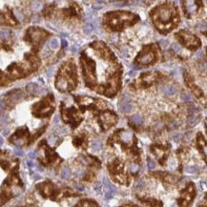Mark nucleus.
<instances>
[{
	"label": "nucleus",
	"instance_id": "nucleus-18",
	"mask_svg": "<svg viewBox=\"0 0 207 207\" xmlns=\"http://www.w3.org/2000/svg\"><path fill=\"white\" fill-rule=\"evenodd\" d=\"M153 152L156 154V156L158 158L159 161H161V158H166V156H167V151L164 150L163 148H158L157 147L156 150L153 149Z\"/></svg>",
	"mask_w": 207,
	"mask_h": 207
},
{
	"label": "nucleus",
	"instance_id": "nucleus-6",
	"mask_svg": "<svg viewBox=\"0 0 207 207\" xmlns=\"http://www.w3.org/2000/svg\"><path fill=\"white\" fill-rule=\"evenodd\" d=\"M54 110V99L53 95H49L33 106V115L36 117L50 116Z\"/></svg>",
	"mask_w": 207,
	"mask_h": 207
},
{
	"label": "nucleus",
	"instance_id": "nucleus-14",
	"mask_svg": "<svg viewBox=\"0 0 207 207\" xmlns=\"http://www.w3.org/2000/svg\"><path fill=\"white\" fill-rule=\"evenodd\" d=\"M22 97V93L20 90H14L10 92L7 96H6V103L5 104L7 105H12V104H15L16 102H18V100Z\"/></svg>",
	"mask_w": 207,
	"mask_h": 207
},
{
	"label": "nucleus",
	"instance_id": "nucleus-2",
	"mask_svg": "<svg viewBox=\"0 0 207 207\" xmlns=\"http://www.w3.org/2000/svg\"><path fill=\"white\" fill-rule=\"evenodd\" d=\"M139 21V16L125 11L110 12L103 16V25L112 32H120Z\"/></svg>",
	"mask_w": 207,
	"mask_h": 207
},
{
	"label": "nucleus",
	"instance_id": "nucleus-8",
	"mask_svg": "<svg viewBox=\"0 0 207 207\" xmlns=\"http://www.w3.org/2000/svg\"><path fill=\"white\" fill-rule=\"evenodd\" d=\"M202 0H182V8L186 17L193 18L202 9Z\"/></svg>",
	"mask_w": 207,
	"mask_h": 207
},
{
	"label": "nucleus",
	"instance_id": "nucleus-10",
	"mask_svg": "<svg viewBox=\"0 0 207 207\" xmlns=\"http://www.w3.org/2000/svg\"><path fill=\"white\" fill-rule=\"evenodd\" d=\"M36 187L40 194L45 198H51L53 199V196L54 194V185L51 181H45L36 185Z\"/></svg>",
	"mask_w": 207,
	"mask_h": 207
},
{
	"label": "nucleus",
	"instance_id": "nucleus-7",
	"mask_svg": "<svg viewBox=\"0 0 207 207\" xmlns=\"http://www.w3.org/2000/svg\"><path fill=\"white\" fill-rule=\"evenodd\" d=\"M176 38L178 39V41L181 45H183L185 48H187L188 50H191V51L198 50L201 45V42L199 37H197L195 34L187 31H184V30H181L179 33H177Z\"/></svg>",
	"mask_w": 207,
	"mask_h": 207
},
{
	"label": "nucleus",
	"instance_id": "nucleus-29",
	"mask_svg": "<svg viewBox=\"0 0 207 207\" xmlns=\"http://www.w3.org/2000/svg\"><path fill=\"white\" fill-rule=\"evenodd\" d=\"M113 195H114L113 193H111V192L107 191V192H106V194H105V199H110L113 197Z\"/></svg>",
	"mask_w": 207,
	"mask_h": 207
},
{
	"label": "nucleus",
	"instance_id": "nucleus-21",
	"mask_svg": "<svg viewBox=\"0 0 207 207\" xmlns=\"http://www.w3.org/2000/svg\"><path fill=\"white\" fill-rule=\"evenodd\" d=\"M70 176H71V172H70V170H69L67 167H65L63 170H62L61 178H62V179H67L70 178Z\"/></svg>",
	"mask_w": 207,
	"mask_h": 207
},
{
	"label": "nucleus",
	"instance_id": "nucleus-25",
	"mask_svg": "<svg viewBox=\"0 0 207 207\" xmlns=\"http://www.w3.org/2000/svg\"><path fill=\"white\" fill-rule=\"evenodd\" d=\"M148 168L150 169V170H152V169H154L155 167H156V164H155V162L151 159V158H148Z\"/></svg>",
	"mask_w": 207,
	"mask_h": 207
},
{
	"label": "nucleus",
	"instance_id": "nucleus-34",
	"mask_svg": "<svg viewBox=\"0 0 207 207\" xmlns=\"http://www.w3.org/2000/svg\"><path fill=\"white\" fill-rule=\"evenodd\" d=\"M54 122H58V117H57V116L55 117V119H54Z\"/></svg>",
	"mask_w": 207,
	"mask_h": 207
},
{
	"label": "nucleus",
	"instance_id": "nucleus-15",
	"mask_svg": "<svg viewBox=\"0 0 207 207\" xmlns=\"http://www.w3.org/2000/svg\"><path fill=\"white\" fill-rule=\"evenodd\" d=\"M119 108L123 113H128L132 110V104L131 100L127 96H124L119 100Z\"/></svg>",
	"mask_w": 207,
	"mask_h": 207
},
{
	"label": "nucleus",
	"instance_id": "nucleus-20",
	"mask_svg": "<svg viewBox=\"0 0 207 207\" xmlns=\"http://www.w3.org/2000/svg\"><path fill=\"white\" fill-rule=\"evenodd\" d=\"M96 206L97 204L95 202V201H93V200H88V199H84V200H81L80 201V203L79 204H77V206Z\"/></svg>",
	"mask_w": 207,
	"mask_h": 207
},
{
	"label": "nucleus",
	"instance_id": "nucleus-23",
	"mask_svg": "<svg viewBox=\"0 0 207 207\" xmlns=\"http://www.w3.org/2000/svg\"><path fill=\"white\" fill-rule=\"evenodd\" d=\"M186 172L189 173V174H195V173H198L199 172V169L197 166H187L185 168Z\"/></svg>",
	"mask_w": 207,
	"mask_h": 207
},
{
	"label": "nucleus",
	"instance_id": "nucleus-1",
	"mask_svg": "<svg viewBox=\"0 0 207 207\" xmlns=\"http://www.w3.org/2000/svg\"><path fill=\"white\" fill-rule=\"evenodd\" d=\"M150 16L156 29L161 34H167L174 30L180 21L178 9L171 2H165L154 8Z\"/></svg>",
	"mask_w": 207,
	"mask_h": 207
},
{
	"label": "nucleus",
	"instance_id": "nucleus-5",
	"mask_svg": "<svg viewBox=\"0 0 207 207\" xmlns=\"http://www.w3.org/2000/svg\"><path fill=\"white\" fill-rule=\"evenodd\" d=\"M49 35L50 34L43 29H40L37 27H32L26 32V35L24 39L33 46V48L35 51H37L42 46L44 41L49 37Z\"/></svg>",
	"mask_w": 207,
	"mask_h": 207
},
{
	"label": "nucleus",
	"instance_id": "nucleus-12",
	"mask_svg": "<svg viewBox=\"0 0 207 207\" xmlns=\"http://www.w3.org/2000/svg\"><path fill=\"white\" fill-rule=\"evenodd\" d=\"M116 122V116L112 113H104L100 118V125L104 130L112 127Z\"/></svg>",
	"mask_w": 207,
	"mask_h": 207
},
{
	"label": "nucleus",
	"instance_id": "nucleus-16",
	"mask_svg": "<svg viewBox=\"0 0 207 207\" xmlns=\"http://www.w3.org/2000/svg\"><path fill=\"white\" fill-rule=\"evenodd\" d=\"M26 89H27L28 93L30 95H32V96H38V95H40L41 93H42V90H41V88L38 85L34 84V83L29 84Z\"/></svg>",
	"mask_w": 207,
	"mask_h": 207
},
{
	"label": "nucleus",
	"instance_id": "nucleus-22",
	"mask_svg": "<svg viewBox=\"0 0 207 207\" xmlns=\"http://www.w3.org/2000/svg\"><path fill=\"white\" fill-rule=\"evenodd\" d=\"M131 119L134 121V123H136V124H141L142 122H143V118L141 117V116H139L138 115H134L132 117H131Z\"/></svg>",
	"mask_w": 207,
	"mask_h": 207
},
{
	"label": "nucleus",
	"instance_id": "nucleus-17",
	"mask_svg": "<svg viewBox=\"0 0 207 207\" xmlns=\"http://www.w3.org/2000/svg\"><path fill=\"white\" fill-rule=\"evenodd\" d=\"M85 136L84 135H78V136H76V137H74V140H73V142H74V144H75V146H76V147H79V146H82L83 144L85 143Z\"/></svg>",
	"mask_w": 207,
	"mask_h": 207
},
{
	"label": "nucleus",
	"instance_id": "nucleus-3",
	"mask_svg": "<svg viewBox=\"0 0 207 207\" xmlns=\"http://www.w3.org/2000/svg\"><path fill=\"white\" fill-rule=\"evenodd\" d=\"M76 85V68L74 62L68 61L61 66L57 77L55 86L61 92H68L75 89Z\"/></svg>",
	"mask_w": 207,
	"mask_h": 207
},
{
	"label": "nucleus",
	"instance_id": "nucleus-19",
	"mask_svg": "<svg viewBox=\"0 0 207 207\" xmlns=\"http://www.w3.org/2000/svg\"><path fill=\"white\" fill-rule=\"evenodd\" d=\"M163 93H164V95L166 96H173L176 93V90L172 86H167V87H165L163 89Z\"/></svg>",
	"mask_w": 207,
	"mask_h": 207
},
{
	"label": "nucleus",
	"instance_id": "nucleus-24",
	"mask_svg": "<svg viewBox=\"0 0 207 207\" xmlns=\"http://www.w3.org/2000/svg\"><path fill=\"white\" fill-rule=\"evenodd\" d=\"M92 149L93 151H98L101 149V142L100 141H95L92 145Z\"/></svg>",
	"mask_w": 207,
	"mask_h": 207
},
{
	"label": "nucleus",
	"instance_id": "nucleus-32",
	"mask_svg": "<svg viewBox=\"0 0 207 207\" xmlns=\"http://www.w3.org/2000/svg\"><path fill=\"white\" fill-rule=\"evenodd\" d=\"M34 155H35V154H34V152H32V153H30V154H29V157L33 158H34Z\"/></svg>",
	"mask_w": 207,
	"mask_h": 207
},
{
	"label": "nucleus",
	"instance_id": "nucleus-30",
	"mask_svg": "<svg viewBox=\"0 0 207 207\" xmlns=\"http://www.w3.org/2000/svg\"><path fill=\"white\" fill-rule=\"evenodd\" d=\"M14 153L17 155V156H21V155H23V152L20 150V149H16V150H14Z\"/></svg>",
	"mask_w": 207,
	"mask_h": 207
},
{
	"label": "nucleus",
	"instance_id": "nucleus-9",
	"mask_svg": "<svg viewBox=\"0 0 207 207\" xmlns=\"http://www.w3.org/2000/svg\"><path fill=\"white\" fill-rule=\"evenodd\" d=\"M29 130L27 127H21L17 129V131L12 136V137L10 138V142L14 144L16 146L21 147L27 143L28 141V137H29Z\"/></svg>",
	"mask_w": 207,
	"mask_h": 207
},
{
	"label": "nucleus",
	"instance_id": "nucleus-27",
	"mask_svg": "<svg viewBox=\"0 0 207 207\" xmlns=\"http://www.w3.org/2000/svg\"><path fill=\"white\" fill-rule=\"evenodd\" d=\"M50 44H51V47H52V48H57V46H58V43H57V40H56V39H53L51 42H50Z\"/></svg>",
	"mask_w": 207,
	"mask_h": 207
},
{
	"label": "nucleus",
	"instance_id": "nucleus-11",
	"mask_svg": "<svg viewBox=\"0 0 207 207\" xmlns=\"http://www.w3.org/2000/svg\"><path fill=\"white\" fill-rule=\"evenodd\" d=\"M0 25H9V26H16L17 20L13 15L10 10H6L5 12H0Z\"/></svg>",
	"mask_w": 207,
	"mask_h": 207
},
{
	"label": "nucleus",
	"instance_id": "nucleus-13",
	"mask_svg": "<svg viewBox=\"0 0 207 207\" xmlns=\"http://www.w3.org/2000/svg\"><path fill=\"white\" fill-rule=\"evenodd\" d=\"M80 8L77 6L76 3L73 2L71 6L68 9L63 10V14L67 18H75V17H79L80 16Z\"/></svg>",
	"mask_w": 207,
	"mask_h": 207
},
{
	"label": "nucleus",
	"instance_id": "nucleus-33",
	"mask_svg": "<svg viewBox=\"0 0 207 207\" xmlns=\"http://www.w3.org/2000/svg\"><path fill=\"white\" fill-rule=\"evenodd\" d=\"M2 143H3V139L1 138V137H0V145H2Z\"/></svg>",
	"mask_w": 207,
	"mask_h": 207
},
{
	"label": "nucleus",
	"instance_id": "nucleus-26",
	"mask_svg": "<svg viewBox=\"0 0 207 207\" xmlns=\"http://www.w3.org/2000/svg\"><path fill=\"white\" fill-rule=\"evenodd\" d=\"M181 98H182L183 101H191V99H192L189 95H186V94L182 95V96H181Z\"/></svg>",
	"mask_w": 207,
	"mask_h": 207
},
{
	"label": "nucleus",
	"instance_id": "nucleus-28",
	"mask_svg": "<svg viewBox=\"0 0 207 207\" xmlns=\"http://www.w3.org/2000/svg\"><path fill=\"white\" fill-rule=\"evenodd\" d=\"M143 185H144L143 181H142V180H138V181H137V183H136V185H135V187H136V188H141Z\"/></svg>",
	"mask_w": 207,
	"mask_h": 207
},
{
	"label": "nucleus",
	"instance_id": "nucleus-31",
	"mask_svg": "<svg viewBox=\"0 0 207 207\" xmlns=\"http://www.w3.org/2000/svg\"><path fill=\"white\" fill-rule=\"evenodd\" d=\"M76 189H77V190H80V191H83V190H84V188L81 187V186H76Z\"/></svg>",
	"mask_w": 207,
	"mask_h": 207
},
{
	"label": "nucleus",
	"instance_id": "nucleus-4",
	"mask_svg": "<svg viewBox=\"0 0 207 207\" xmlns=\"http://www.w3.org/2000/svg\"><path fill=\"white\" fill-rule=\"evenodd\" d=\"M158 59V48L157 44H150L143 47L135 59V63L139 66L153 65Z\"/></svg>",
	"mask_w": 207,
	"mask_h": 207
}]
</instances>
